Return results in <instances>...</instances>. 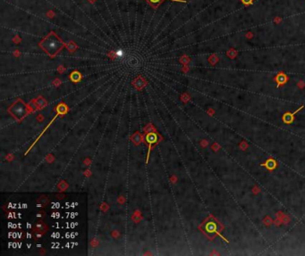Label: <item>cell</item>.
<instances>
[{"mask_svg":"<svg viewBox=\"0 0 305 256\" xmlns=\"http://www.w3.org/2000/svg\"><path fill=\"white\" fill-rule=\"evenodd\" d=\"M65 47V42L54 31L49 32L39 43V48L46 52L50 57H55Z\"/></svg>","mask_w":305,"mask_h":256,"instance_id":"1","label":"cell"},{"mask_svg":"<svg viewBox=\"0 0 305 256\" xmlns=\"http://www.w3.org/2000/svg\"><path fill=\"white\" fill-rule=\"evenodd\" d=\"M8 112L12 114L13 117H14V119H16L17 120H21L28 114L29 110L27 105L22 100H17L10 106Z\"/></svg>","mask_w":305,"mask_h":256,"instance_id":"2","label":"cell"},{"mask_svg":"<svg viewBox=\"0 0 305 256\" xmlns=\"http://www.w3.org/2000/svg\"><path fill=\"white\" fill-rule=\"evenodd\" d=\"M146 140L149 145H152L157 142V135L154 133H149V134H148Z\"/></svg>","mask_w":305,"mask_h":256,"instance_id":"3","label":"cell"}]
</instances>
